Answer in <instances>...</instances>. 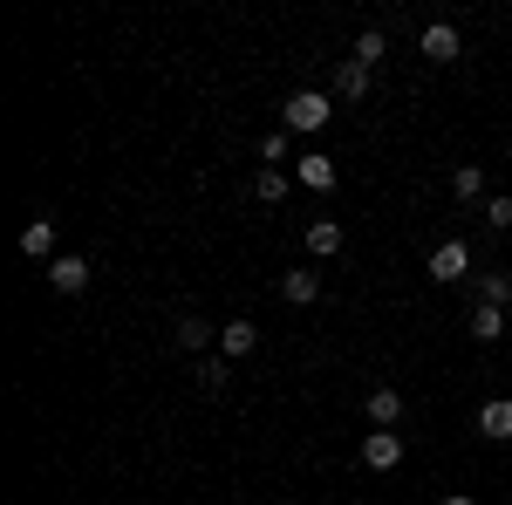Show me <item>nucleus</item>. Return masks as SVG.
<instances>
[{
	"instance_id": "f257e3e1",
	"label": "nucleus",
	"mask_w": 512,
	"mask_h": 505,
	"mask_svg": "<svg viewBox=\"0 0 512 505\" xmlns=\"http://www.w3.org/2000/svg\"><path fill=\"white\" fill-rule=\"evenodd\" d=\"M328 117H335V110H328L321 89H294V96L280 103V123H287V130H321Z\"/></svg>"
},
{
	"instance_id": "f03ea898",
	"label": "nucleus",
	"mask_w": 512,
	"mask_h": 505,
	"mask_svg": "<svg viewBox=\"0 0 512 505\" xmlns=\"http://www.w3.org/2000/svg\"><path fill=\"white\" fill-rule=\"evenodd\" d=\"M48 287H55V294H82V287H89V260L55 253V260H48Z\"/></svg>"
},
{
	"instance_id": "7ed1b4c3",
	"label": "nucleus",
	"mask_w": 512,
	"mask_h": 505,
	"mask_svg": "<svg viewBox=\"0 0 512 505\" xmlns=\"http://www.w3.org/2000/svg\"><path fill=\"white\" fill-rule=\"evenodd\" d=\"M362 465H369V471H396V465H403V437H390V430L362 437Z\"/></svg>"
},
{
	"instance_id": "20e7f679",
	"label": "nucleus",
	"mask_w": 512,
	"mask_h": 505,
	"mask_svg": "<svg viewBox=\"0 0 512 505\" xmlns=\"http://www.w3.org/2000/svg\"><path fill=\"white\" fill-rule=\"evenodd\" d=\"M465 273H472V253H465L458 239H444L431 253V280H465Z\"/></svg>"
},
{
	"instance_id": "39448f33",
	"label": "nucleus",
	"mask_w": 512,
	"mask_h": 505,
	"mask_svg": "<svg viewBox=\"0 0 512 505\" xmlns=\"http://www.w3.org/2000/svg\"><path fill=\"white\" fill-rule=\"evenodd\" d=\"M478 437H492V444H506V437H512V403H506V396L478 403Z\"/></svg>"
},
{
	"instance_id": "423d86ee",
	"label": "nucleus",
	"mask_w": 512,
	"mask_h": 505,
	"mask_svg": "<svg viewBox=\"0 0 512 505\" xmlns=\"http://www.w3.org/2000/svg\"><path fill=\"white\" fill-rule=\"evenodd\" d=\"M294 178H301L308 192H335V157L308 151V157H301V164H294Z\"/></svg>"
},
{
	"instance_id": "0eeeda50",
	"label": "nucleus",
	"mask_w": 512,
	"mask_h": 505,
	"mask_svg": "<svg viewBox=\"0 0 512 505\" xmlns=\"http://www.w3.org/2000/svg\"><path fill=\"white\" fill-rule=\"evenodd\" d=\"M260 349V328H253V321H226V328H219V355H226V362H233V355H253Z\"/></svg>"
},
{
	"instance_id": "6e6552de",
	"label": "nucleus",
	"mask_w": 512,
	"mask_h": 505,
	"mask_svg": "<svg viewBox=\"0 0 512 505\" xmlns=\"http://www.w3.org/2000/svg\"><path fill=\"white\" fill-rule=\"evenodd\" d=\"M280 294H287L294 308H308V301L321 294V273H315V267H294V273H280Z\"/></svg>"
},
{
	"instance_id": "1a4fd4ad",
	"label": "nucleus",
	"mask_w": 512,
	"mask_h": 505,
	"mask_svg": "<svg viewBox=\"0 0 512 505\" xmlns=\"http://www.w3.org/2000/svg\"><path fill=\"white\" fill-rule=\"evenodd\" d=\"M424 55H431V62H458V28H451V21H431V28H424Z\"/></svg>"
},
{
	"instance_id": "9d476101",
	"label": "nucleus",
	"mask_w": 512,
	"mask_h": 505,
	"mask_svg": "<svg viewBox=\"0 0 512 505\" xmlns=\"http://www.w3.org/2000/svg\"><path fill=\"white\" fill-rule=\"evenodd\" d=\"M396 417H403V396H396V389H369V424L390 430Z\"/></svg>"
},
{
	"instance_id": "9b49d317",
	"label": "nucleus",
	"mask_w": 512,
	"mask_h": 505,
	"mask_svg": "<svg viewBox=\"0 0 512 505\" xmlns=\"http://www.w3.org/2000/svg\"><path fill=\"white\" fill-rule=\"evenodd\" d=\"M308 253H315V260L342 253V226H335V219H315V226H308Z\"/></svg>"
},
{
	"instance_id": "f8f14e48",
	"label": "nucleus",
	"mask_w": 512,
	"mask_h": 505,
	"mask_svg": "<svg viewBox=\"0 0 512 505\" xmlns=\"http://www.w3.org/2000/svg\"><path fill=\"white\" fill-rule=\"evenodd\" d=\"M472 335L478 342H499V335H506V308H485V301H478L472 308Z\"/></svg>"
},
{
	"instance_id": "ddd939ff",
	"label": "nucleus",
	"mask_w": 512,
	"mask_h": 505,
	"mask_svg": "<svg viewBox=\"0 0 512 505\" xmlns=\"http://www.w3.org/2000/svg\"><path fill=\"white\" fill-rule=\"evenodd\" d=\"M21 253H28V260H48V253H55V226H48V219H35V226L21 233Z\"/></svg>"
},
{
	"instance_id": "4468645a",
	"label": "nucleus",
	"mask_w": 512,
	"mask_h": 505,
	"mask_svg": "<svg viewBox=\"0 0 512 505\" xmlns=\"http://www.w3.org/2000/svg\"><path fill=\"white\" fill-rule=\"evenodd\" d=\"M478 301H485V308H506L512 280H506V273H478Z\"/></svg>"
},
{
	"instance_id": "2eb2a0df",
	"label": "nucleus",
	"mask_w": 512,
	"mask_h": 505,
	"mask_svg": "<svg viewBox=\"0 0 512 505\" xmlns=\"http://www.w3.org/2000/svg\"><path fill=\"white\" fill-rule=\"evenodd\" d=\"M451 192L478 198V192H485V164H458V171H451Z\"/></svg>"
},
{
	"instance_id": "dca6fc26",
	"label": "nucleus",
	"mask_w": 512,
	"mask_h": 505,
	"mask_svg": "<svg viewBox=\"0 0 512 505\" xmlns=\"http://www.w3.org/2000/svg\"><path fill=\"white\" fill-rule=\"evenodd\" d=\"M362 89H369V69L362 62H342L335 69V96H362Z\"/></svg>"
},
{
	"instance_id": "f3484780",
	"label": "nucleus",
	"mask_w": 512,
	"mask_h": 505,
	"mask_svg": "<svg viewBox=\"0 0 512 505\" xmlns=\"http://www.w3.org/2000/svg\"><path fill=\"white\" fill-rule=\"evenodd\" d=\"M253 198H260V205H280V198H287V178H280V171H260V178H253Z\"/></svg>"
},
{
	"instance_id": "a211bd4d",
	"label": "nucleus",
	"mask_w": 512,
	"mask_h": 505,
	"mask_svg": "<svg viewBox=\"0 0 512 505\" xmlns=\"http://www.w3.org/2000/svg\"><path fill=\"white\" fill-rule=\"evenodd\" d=\"M205 342H212V328H205L198 314H185V321H178V349H205Z\"/></svg>"
},
{
	"instance_id": "6ab92c4d",
	"label": "nucleus",
	"mask_w": 512,
	"mask_h": 505,
	"mask_svg": "<svg viewBox=\"0 0 512 505\" xmlns=\"http://www.w3.org/2000/svg\"><path fill=\"white\" fill-rule=\"evenodd\" d=\"M198 383H205V389H226V355H205V362H198Z\"/></svg>"
},
{
	"instance_id": "aec40b11",
	"label": "nucleus",
	"mask_w": 512,
	"mask_h": 505,
	"mask_svg": "<svg viewBox=\"0 0 512 505\" xmlns=\"http://www.w3.org/2000/svg\"><path fill=\"white\" fill-rule=\"evenodd\" d=\"M280 157H287V130H267L260 137V164H280Z\"/></svg>"
},
{
	"instance_id": "412c9836",
	"label": "nucleus",
	"mask_w": 512,
	"mask_h": 505,
	"mask_svg": "<svg viewBox=\"0 0 512 505\" xmlns=\"http://www.w3.org/2000/svg\"><path fill=\"white\" fill-rule=\"evenodd\" d=\"M376 55H383V35H376V28H369V35L355 41V62H362V69H376Z\"/></svg>"
},
{
	"instance_id": "4be33fe9",
	"label": "nucleus",
	"mask_w": 512,
	"mask_h": 505,
	"mask_svg": "<svg viewBox=\"0 0 512 505\" xmlns=\"http://www.w3.org/2000/svg\"><path fill=\"white\" fill-rule=\"evenodd\" d=\"M485 226L506 233V226H512V198H492V205H485Z\"/></svg>"
},
{
	"instance_id": "5701e85b",
	"label": "nucleus",
	"mask_w": 512,
	"mask_h": 505,
	"mask_svg": "<svg viewBox=\"0 0 512 505\" xmlns=\"http://www.w3.org/2000/svg\"><path fill=\"white\" fill-rule=\"evenodd\" d=\"M444 505H478V499H465V492H451V499H444Z\"/></svg>"
}]
</instances>
